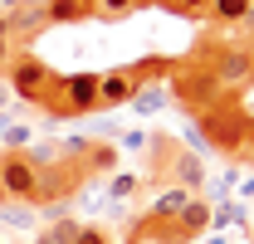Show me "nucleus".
Wrapping results in <instances>:
<instances>
[{
	"label": "nucleus",
	"instance_id": "25",
	"mask_svg": "<svg viewBox=\"0 0 254 244\" xmlns=\"http://www.w3.org/2000/svg\"><path fill=\"white\" fill-rule=\"evenodd\" d=\"M240 200H254V176H245V185H240Z\"/></svg>",
	"mask_w": 254,
	"mask_h": 244
},
{
	"label": "nucleus",
	"instance_id": "17",
	"mask_svg": "<svg viewBox=\"0 0 254 244\" xmlns=\"http://www.w3.org/2000/svg\"><path fill=\"white\" fill-rule=\"evenodd\" d=\"M142 0H88V10H93L98 20H123V15H132Z\"/></svg>",
	"mask_w": 254,
	"mask_h": 244
},
{
	"label": "nucleus",
	"instance_id": "30",
	"mask_svg": "<svg viewBox=\"0 0 254 244\" xmlns=\"http://www.w3.org/2000/svg\"><path fill=\"white\" fill-rule=\"evenodd\" d=\"M186 244H200V240H186Z\"/></svg>",
	"mask_w": 254,
	"mask_h": 244
},
{
	"label": "nucleus",
	"instance_id": "1",
	"mask_svg": "<svg viewBox=\"0 0 254 244\" xmlns=\"http://www.w3.org/2000/svg\"><path fill=\"white\" fill-rule=\"evenodd\" d=\"M54 118H93L98 108V73H73V78H54L44 93Z\"/></svg>",
	"mask_w": 254,
	"mask_h": 244
},
{
	"label": "nucleus",
	"instance_id": "29",
	"mask_svg": "<svg viewBox=\"0 0 254 244\" xmlns=\"http://www.w3.org/2000/svg\"><path fill=\"white\" fill-rule=\"evenodd\" d=\"M245 49H250V54H254V34H250V44H245Z\"/></svg>",
	"mask_w": 254,
	"mask_h": 244
},
{
	"label": "nucleus",
	"instance_id": "21",
	"mask_svg": "<svg viewBox=\"0 0 254 244\" xmlns=\"http://www.w3.org/2000/svg\"><path fill=\"white\" fill-rule=\"evenodd\" d=\"M73 244H113V240H108V230H103V225H78Z\"/></svg>",
	"mask_w": 254,
	"mask_h": 244
},
{
	"label": "nucleus",
	"instance_id": "3",
	"mask_svg": "<svg viewBox=\"0 0 254 244\" xmlns=\"http://www.w3.org/2000/svg\"><path fill=\"white\" fill-rule=\"evenodd\" d=\"M5 83H10V98H20V103H44L54 73H49V63H39L34 54L15 49V59H10V68H5Z\"/></svg>",
	"mask_w": 254,
	"mask_h": 244
},
{
	"label": "nucleus",
	"instance_id": "8",
	"mask_svg": "<svg viewBox=\"0 0 254 244\" xmlns=\"http://www.w3.org/2000/svg\"><path fill=\"white\" fill-rule=\"evenodd\" d=\"M10 20V39H34L39 30H49V20H44V0H30V5H20L15 15H5Z\"/></svg>",
	"mask_w": 254,
	"mask_h": 244
},
{
	"label": "nucleus",
	"instance_id": "31",
	"mask_svg": "<svg viewBox=\"0 0 254 244\" xmlns=\"http://www.w3.org/2000/svg\"><path fill=\"white\" fill-rule=\"evenodd\" d=\"M0 152H5V147H0Z\"/></svg>",
	"mask_w": 254,
	"mask_h": 244
},
{
	"label": "nucleus",
	"instance_id": "26",
	"mask_svg": "<svg viewBox=\"0 0 254 244\" xmlns=\"http://www.w3.org/2000/svg\"><path fill=\"white\" fill-rule=\"evenodd\" d=\"M0 108H10V83H0Z\"/></svg>",
	"mask_w": 254,
	"mask_h": 244
},
{
	"label": "nucleus",
	"instance_id": "4",
	"mask_svg": "<svg viewBox=\"0 0 254 244\" xmlns=\"http://www.w3.org/2000/svg\"><path fill=\"white\" fill-rule=\"evenodd\" d=\"M34 181H39V171L30 166L25 152H0V195H5V200L30 205L34 200Z\"/></svg>",
	"mask_w": 254,
	"mask_h": 244
},
{
	"label": "nucleus",
	"instance_id": "11",
	"mask_svg": "<svg viewBox=\"0 0 254 244\" xmlns=\"http://www.w3.org/2000/svg\"><path fill=\"white\" fill-rule=\"evenodd\" d=\"M113 171H118V142H93L88 156L78 161V176H103L108 181Z\"/></svg>",
	"mask_w": 254,
	"mask_h": 244
},
{
	"label": "nucleus",
	"instance_id": "9",
	"mask_svg": "<svg viewBox=\"0 0 254 244\" xmlns=\"http://www.w3.org/2000/svg\"><path fill=\"white\" fill-rule=\"evenodd\" d=\"M166 103H171V88H166L161 78H147V83H137V93H132L127 108H132L137 118H152V113H161Z\"/></svg>",
	"mask_w": 254,
	"mask_h": 244
},
{
	"label": "nucleus",
	"instance_id": "12",
	"mask_svg": "<svg viewBox=\"0 0 254 244\" xmlns=\"http://www.w3.org/2000/svg\"><path fill=\"white\" fill-rule=\"evenodd\" d=\"M88 15V0H44V20L49 25H73Z\"/></svg>",
	"mask_w": 254,
	"mask_h": 244
},
{
	"label": "nucleus",
	"instance_id": "16",
	"mask_svg": "<svg viewBox=\"0 0 254 244\" xmlns=\"http://www.w3.org/2000/svg\"><path fill=\"white\" fill-rule=\"evenodd\" d=\"M73 235H78V220L73 215H59L44 235H34V244H73Z\"/></svg>",
	"mask_w": 254,
	"mask_h": 244
},
{
	"label": "nucleus",
	"instance_id": "15",
	"mask_svg": "<svg viewBox=\"0 0 254 244\" xmlns=\"http://www.w3.org/2000/svg\"><path fill=\"white\" fill-rule=\"evenodd\" d=\"M245 220V200H220V205H210V230L220 235V230H230V225H240Z\"/></svg>",
	"mask_w": 254,
	"mask_h": 244
},
{
	"label": "nucleus",
	"instance_id": "7",
	"mask_svg": "<svg viewBox=\"0 0 254 244\" xmlns=\"http://www.w3.org/2000/svg\"><path fill=\"white\" fill-rule=\"evenodd\" d=\"M200 181H205V161H200L195 152H186V147H181V152L166 161V185H181V190H190V195H195V190H200Z\"/></svg>",
	"mask_w": 254,
	"mask_h": 244
},
{
	"label": "nucleus",
	"instance_id": "32",
	"mask_svg": "<svg viewBox=\"0 0 254 244\" xmlns=\"http://www.w3.org/2000/svg\"><path fill=\"white\" fill-rule=\"evenodd\" d=\"M0 200H5V195H0Z\"/></svg>",
	"mask_w": 254,
	"mask_h": 244
},
{
	"label": "nucleus",
	"instance_id": "22",
	"mask_svg": "<svg viewBox=\"0 0 254 244\" xmlns=\"http://www.w3.org/2000/svg\"><path fill=\"white\" fill-rule=\"evenodd\" d=\"M10 59H15V39H10V20L0 15V68H10Z\"/></svg>",
	"mask_w": 254,
	"mask_h": 244
},
{
	"label": "nucleus",
	"instance_id": "18",
	"mask_svg": "<svg viewBox=\"0 0 254 244\" xmlns=\"http://www.w3.org/2000/svg\"><path fill=\"white\" fill-rule=\"evenodd\" d=\"M137 176H132V171H113V176H108V200H113V205H118V200H127V195H137Z\"/></svg>",
	"mask_w": 254,
	"mask_h": 244
},
{
	"label": "nucleus",
	"instance_id": "28",
	"mask_svg": "<svg viewBox=\"0 0 254 244\" xmlns=\"http://www.w3.org/2000/svg\"><path fill=\"white\" fill-rule=\"evenodd\" d=\"M205 244H230V240H220V235H210V240H205Z\"/></svg>",
	"mask_w": 254,
	"mask_h": 244
},
{
	"label": "nucleus",
	"instance_id": "20",
	"mask_svg": "<svg viewBox=\"0 0 254 244\" xmlns=\"http://www.w3.org/2000/svg\"><path fill=\"white\" fill-rule=\"evenodd\" d=\"M147 142H152V137H147L142 127H132V132H123V137H118V152H147Z\"/></svg>",
	"mask_w": 254,
	"mask_h": 244
},
{
	"label": "nucleus",
	"instance_id": "5",
	"mask_svg": "<svg viewBox=\"0 0 254 244\" xmlns=\"http://www.w3.org/2000/svg\"><path fill=\"white\" fill-rule=\"evenodd\" d=\"M205 68H210L215 88H240V83H250V78H254V54L245 49V44H220L215 59L205 63Z\"/></svg>",
	"mask_w": 254,
	"mask_h": 244
},
{
	"label": "nucleus",
	"instance_id": "19",
	"mask_svg": "<svg viewBox=\"0 0 254 244\" xmlns=\"http://www.w3.org/2000/svg\"><path fill=\"white\" fill-rule=\"evenodd\" d=\"M0 215H5V225H15V230H25V225H34L30 205H20V200H0Z\"/></svg>",
	"mask_w": 254,
	"mask_h": 244
},
{
	"label": "nucleus",
	"instance_id": "27",
	"mask_svg": "<svg viewBox=\"0 0 254 244\" xmlns=\"http://www.w3.org/2000/svg\"><path fill=\"white\" fill-rule=\"evenodd\" d=\"M240 30H250V34H254V5H250V15H245V25H240Z\"/></svg>",
	"mask_w": 254,
	"mask_h": 244
},
{
	"label": "nucleus",
	"instance_id": "13",
	"mask_svg": "<svg viewBox=\"0 0 254 244\" xmlns=\"http://www.w3.org/2000/svg\"><path fill=\"white\" fill-rule=\"evenodd\" d=\"M186 200H190V190H181V185H166L157 200H152V220H176Z\"/></svg>",
	"mask_w": 254,
	"mask_h": 244
},
{
	"label": "nucleus",
	"instance_id": "10",
	"mask_svg": "<svg viewBox=\"0 0 254 244\" xmlns=\"http://www.w3.org/2000/svg\"><path fill=\"white\" fill-rule=\"evenodd\" d=\"M176 230H181L186 240H200V235L210 230V200H205V195H190L186 205H181V215H176Z\"/></svg>",
	"mask_w": 254,
	"mask_h": 244
},
{
	"label": "nucleus",
	"instance_id": "23",
	"mask_svg": "<svg viewBox=\"0 0 254 244\" xmlns=\"http://www.w3.org/2000/svg\"><path fill=\"white\" fill-rule=\"evenodd\" d=\"M181 137H186V152H210V142H205V137H200V127H195V122H186V127H181Z\"/></svg>",
	"mask_w": 254,
	"mask_h": 244
},
{
	"label": "nucleus",
	"instance_id": "2",
	"mask_svg": "<svg viewBox=\"0 0 254 244\" xmlns=\"http://www.w3.org/2000/svg\"><path fill=\"white\" fill-rule=\"evenodd\" d=\"M195 127H200V137H205L215 152H245L250 122H245V113H240L235 103H215V108H205Z\"/></svg>",
	"mask_w": 254,
	"mask_h": 244
},
{
	"label": "nucleus",
	"instance_id": "24",
	"mask_svg": "<svg viewBox=\"0 0 254 244\" xmlns=\"http://www.w3.org/2000/svg\"><path fill=\"white\" fill-rule=\"evenodd\" d=\"M171 5H176V10H186V15H190V10H210V0H171Z\"/></svg>",
	"mask_w": 254,
	"mask_h": 244
},
{
	"label": "nucleus",
	"instance_id": "14",
	"mask_svg": "<svg viewBox=\"0 0 254 244\" xmlns=\"http://www.w3.org/2000/svg\"><path fill=\"white\" fill-rule=\"evenodd\" d=\"M250 5H254V0H210V10H205V15H210L215 25H245Z\"/></svg>",
	"mask_w": 254,
	"mask_h": 244
},
{
	"label": "nucleus",
	"instance_id": "6",
	"mask_svg": "<svg viewBox=\"0 0 254 244\" xmlns=\"http://www.w3.org/2000/svg\"><path fill=\"white\" fill-rule=\"evenodd\" d=\"M137 83H142V73H98V108L108 113V108H127L132 103V93H137Z\"/></svg>",
	"mask_w": 254,
	"mask_h": 244
}]
</instances>
